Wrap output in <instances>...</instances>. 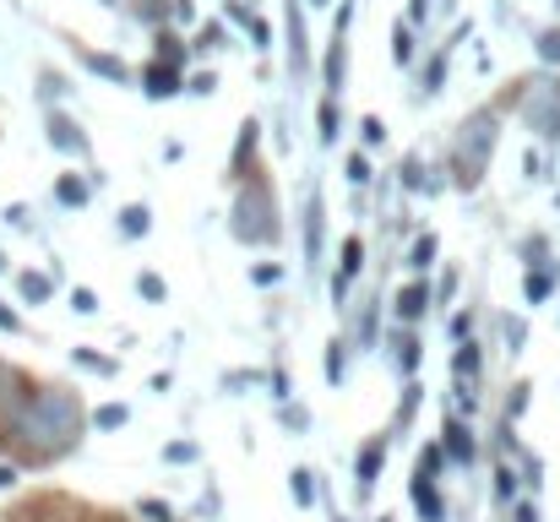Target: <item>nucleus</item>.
Returning a JSON list of instances; mask_svg holds the SVG:
<instances>
[{
  "label": "nucleus",
  "mask_w": 560,
  "mask_h": 522,
  "mask_svg": "<svg viewBox=\"0 0 560 522\" xmlns=\"http://www.w3.org/2000/svg\"><path fill=\"white\" fill-rule=\"evenodd\" d=\"M82 425H88V414H82L77 386L38 375L27 403L16 408L11 430L0 436V452H11V463H22V468H49L82 441Z\"/></svg>",
  "instance_id": "obj_1"
},
{
  "label": "nucleus",
  "mask_w": 560,
  "mask_h": 522,
  "mask_svg": "<svg viewBox=\"0 0 560 522\" xmlns=\"http://www.w3.org/2000/svg\"><path fill=\"white\" fill-rule=\"evenodd\" d=\"M148 82H153V93H175V82H180V77H175V71H164V66H153V71H148Z\"/></svg>",
  "instance_id": "obj_2"
},
{
  "label": "nucleus",
  "mask_w": 560,
  "mask_h": 522,
  "mask_svg": "<svg viewBox=\"0 0 560 522\" xmlns=\"http://www.w3.org/2000/svg\"><path fill=\"white\" fill-rule=\"evenodd\" d=\"M550 289H556V272H534L528 278V300H545Z\"/></svg>",
  "instance_id": "obj_3"
},
{
  "label": "nucleus",
  "mask_w": 560,
  "mask_h": 522,
  "mask_svg": "<svg viewBox=\"0 0 560 522\" xmlns=\"http://www.w3.org/2000/svg\"><path fill=\"white\" fill-rule=\"evenodd\" d=\"M539 55H545L550 66H560V27H550V33L539 38Z\"/></svg>",
  "instance_id": "obj_4"
},
{
  "label": "nucleus",
  "mask_w": 560,
  "mask_h": 522,
  "mask_svg": "<svg viewBox=\"0 0 560 522\" xmlns=\"http://www.w3.org/2000/svg\"><path fill=\"white\" fill-rule=\"evenodd\" d=\"M419 300H424V289H408V294H402V300H397V305H402V311H408V316H413V311H419Z\"/></svg>",
  "instance_id": "obj_5"
}]
</instances>
